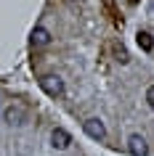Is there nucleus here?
Segmentation results:
<instances>
[{
	"label": "nucleus",
	"mask_w": 154,
	"mask_h": 156,
	"mask_svg": "<svg viewBox=\"0 0 154 156\" xmlns=\"http://www.w3.org/2000/svg\"><path fill=\"white\" fill-rule=\"evenodd\" d=\"M130 3H136V0H130Z\"/></svg>",
	"instance_id": "nucleus-10"
},
{
	"label": "nucleus",
	"mask_w": 154,
	"mask_h": 156,
	"mask_svg": "<svg viewBox=\"0 0 154 156\" xmlns=\"http://www.w3.org/2000/svg\"><path fill=\"white\" fill-rule=\"evenodd\" d=\"M136 40H138V45H141V50H146V53L154 48V40H152V34H149V32H138Z\"/></svg>",
	"instance_id": "nucleus-7"
},
{
	"label": "nucleus",
	"mask_w": 154,
	"mask_h": 156,
	"mask_svg": "<svg viewBox=\"0 0 154 156\" xmlns=\"http://www.w3.org/2000/svg\"><path fill=\"white\" fill-rule=\"evenodd\" d=\"M146 103H149V108H154V85L146 90Z\"/></svg>",
	"instance_id": "nucleus-8"
},
{
	"label": "nucleus",
	"mask_w": 154,
	"mask_h": 156,
	"mask_svg": "<svg viewBox=\"0 0 154 156\" xmlns=\"http://www.w3.org/2000/svg\"><path fill=\"white\" fill-rule=\"evenodd\" d=\"M29 40H32V45H37V48H40V45H48L51 42V32L45 29V27H35L32 34H29Z\"/></svg>",
	"instance_id": "nucleus-6"
},
{
	"label": "nucleus",
	"mask_w": 154,
	"mask_h": 156,
	"mask_svg": "<svg viewBox=\"0 0 154 156\" xmlns=\"http://www.w3.org/2000/svg\"><path fill=\"white\" fill-rule=\"evenodd\" d=\"M40 90L51 98H61L64 95V82L56 74H45V77H40Z\"/></svg>",
	"instance_id": "nucleus-1"
},
{
	"label": "nucleus",
	"mask_w": 154,
	"mask_h": 156,
	"mask_svg": "<svg viewBox=\"0 0 154 156\" xmlns=\"http://www.w3.org/2000/svg\"><path fill=\"white\" fill-rule=\"evenodd\" d=\"M104 5L109 8V13H114V0H104Z\"/></svg>",
	"instance_id": "nucleus-9"
},
{
	"label": "nucleus",
	"mask_w": 154,
	"mask_h": 156,
	"mask_svg": "<svg viewBox=\"0 0 154 156\" xmlns=\"http://www.w3.org/2000/svg\"><path fill=\"white\" fill-rule=\"evenodd\" d=\"M69 143H72V135L66 130H61V127H56V130L51 132V146L58 148V151H64V148H69Z\"/></svg>",
	"instance_id": "nucleus-5"
},
{
	"label": "nucleus",
	"mask_w": 154,
	"mask_h": 156,
	"mask_svg": "<svg viewBox=\"0 0 154 156\" xmlns=\"http://www.w3.org/2000/svg\"><path fill=\"white\" fill-rule=\"evenodd\" d=\"M82 130H85V135H88V138H93V140H104V138H106L104 122H101V119H96V116H93V119H85V122H82Z\"/></svg>",
	"instance_id": "nucleus-3"
},
{
	"label": "nucleus",
	"mask_w": 154,
	"mask_h": 156,
	"mask_svg": "<svg viewBox=\"0 0 154 156\" xmlns=\"http://www.w3.org/2000/svg\"><path fill=\"white\" fill-rule=\"evenodd\" d=\"M27 116H29V108L21 106V103H13V106L6 108L3 119H6L8 124H13V127H19V124H24V122H27Z\"/></svg>",
	"instance_id": "nucleus-2"
},
{
	"label": "nucleus",
	"mask_w": 154,
	"mask_h": 156,
	"mask_svg": "<svg viewBox=\"0 0 154 156\" xmlns=\"http://www.w3.org/2000/svg\"><path fill=\"white\" fill-rule=\"evenodd\" d=\"M128 151L133 156H146V154H149L146 138H144V135H130V138H128Z\"/></svg>",
	"instance_id": "nucleus-4"
}]
</instances>
